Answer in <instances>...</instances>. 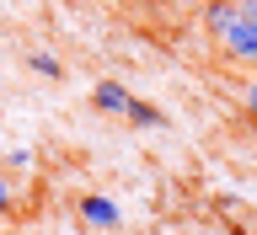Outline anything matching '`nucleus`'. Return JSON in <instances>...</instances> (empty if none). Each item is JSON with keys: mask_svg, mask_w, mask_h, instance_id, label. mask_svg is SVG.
Instances as JSON below:
<instances>
[{"mask_svg": "<svg viewBox=\"0 0 257 235\" xmlns=\"http://www.w3.org/2000/svg\"><path fill=\"white\" fill-rule=\"evenodd\" d=\"M27 70H32V75H43V80H59L64 75V64L54 59L48 48H32V54H27Z\"/></svg>", "mask_w": 257, "mask_h": 235, "instance_id": "nucleus-5", "label": "nucleus"}, {"mask_svg": "<svg viewBox=\"0 0 257 235\" xmlns=\"http://www.w3.org/2000/svg\"><path fill=\"white\" fill-rule=\"evenodd\" d=\"M236 16H241L236 0H204V27H209V38H214V43L236 27Z\"/></svg>", "mask_w": 257, "mask_h": 235, "instance_id": "nucleus-4", "label": "nucleus"}, {"mask_svg": "<svg viewBox=\"0 0 257 235\" xmlns=\"http://www.w3.org/2000/svg\"><path fill=\"white\" fill-rule=\"evenodd\" d=\"M220 54L230 64H241V70H257V22H241L236 16V27L220 38Z\"/></svg>", "mask_w": 257, "mask_h": 235, "instance_id": "nucleus-2", "label": "nucleus"}, {"mask_svg": "<svg viewBox=\"0 0 257 235\" xmlns=\"http://www.w3.org/2000/svg\"><path fill=\"white\" fill-rule=\"evenodd\" d=\"M128 102H134V91H128L123 80H96L91 86V107L107 112V118H128Z\"/></svg>", "mask_w": 257, "mask_h": 235, "instance_id": "nucleus-3", "label": "nucleus"}, {"mask_svg": "<svg viewBox=\"0 0 257 235\" xmlns=\"http://www.w3.org/2000/svg\"><path fill=\"white\" fill-rule=\"evenodd\" d=\"M236 11H241V22H257V0H236Z\"/></svg>", "mask_w": 257, "mask_h": 235, "instance_id": "nucleus-10", "label": "nucleus"}, {"mask_svg": "<svg viewBox=\"0 0 257 235\" xmlns=\"http://www.w3.org/2000/svg\"><path fill=\"white\" fill-rule=\"evenodd\" d=\"M75 214H80V224L96 230V235H118L123 230V208H118V198H107V192H86L75 203Z\"/></svg>", "mask_w": 257, "mask_h": 235, "instance_id": "nucleus-1", "label": "nucleus"}, {"mask_svg": "<svg viewBox=\"0 0 257 235\" xmlns=\"http://www.w3.org/2000/svg\"><path fill=\"white\" fill-rule=\"evenodd\" d=\"M32 166H38V155H32L27 144H16V150H6V171H11V176H27Z\"/></svg>", "mask_w": 257, "mask_h": 235, "instance_id": "nucleus-7", "label": "nucleus"}, {"mask_svg": "<svg viewBox=\"0 0 257 235\" xmlns=\"http://www.w3.org/2000/svg\"><path fill=\"white\" fill-rule=\"evenodd\" d=\"M11 208H16V176H11V171H0V219H6Z\"/></svg>", "mask_w": 257, "mask_h": 235, "instance_id": "nucleus-8", "label": "nucleus"}, {"mask_svg": "<svg viewBox=\"0 0 257 235\" xmlns=\"http://www.w3.org/2000/svg\"><path fill=\"white\" fill-rule=\"evenodd\" d=\"M241 107L257 118V70H246V86H241Z\"/></svg>", "mask_w": 257, "mask_h": 235, "instance_id": "nucleus-9", "label": "nucleus"}, {"mask_svg": "<svg viewBox=\"0 0 257 235\" xmlns=\"http://www.w3.org/2000/svg\"><path fill=\"white\" fill-rule=\"evenodd\" d=\"M128 123H134V128H161L166 118H161V107H150V102L134 96V102H128Z\"/></svg>", "mask_w": 257, "mask_h": 235, "instance_id": "nucleus-6", "label": "nucleus"}]
</instances>
